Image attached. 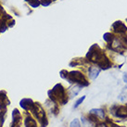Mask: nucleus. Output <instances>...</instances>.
<instances>
[{"label":"nucleus","instance_id":"7ed1b4c3","mask_svg":"<svg viewBox=\"0 0 127 127\" xmlns=\"http://www.w3.org/2000/svg\"><path fill=\"white\" fill-rule=\"evenodd\" d=\"M104 55L105 54L102 52L101 48L97 44H95L89 48V50L87 52L85 58H86V59H88L89 61L93 62V63H98Z\"/></svg>","mask_w":127,"mask_h":127},{"label":"nucleus","instance_id":"c85d7f7f","mask_svg":"<svg viewBox=\"0 0 127 127\" xmlns=\"http://www.w3.org/2000/svg\"><path fill=\"white\" fill-rule=\"evenodd\" d=\"M126 107H127V104H126Z\"/></svg>","mask_w":127,"mask_h":127},{"label":"nucleus","instance_id":"a211bd4d","mask_svg":"<svg viewBox=\"0 0 127 127\" xmlns=\"http://www.w3.org/2000/svg\"><path fill=\"white\" fill-rule=\"evenodd\" d=\"M59 75L62 79H65V80H68L69 79V71H67L66 70H62L59 72Z\"/></svg>","mask_w":127,"mask_h":127},{"label":"nucleus","instance_id":"6ab92c4d","mask_svg":"<svg viewBox=\"0 0 127 127\" xmlns=\"http://www.w3.org/2000/svg\"><path fill=\"white\" fill-rule=\"evenodd\" d=\"M85 96H83L82 98H80L78 99V100H77V101L75 102V104H74V106H73V108H78V107L80 106L81 104L84 102V100H85Z\"/></svg>","mask_w":127,"mask_h":127},{"label":"nucleus","instance_id":"ddd939ff","mask_svg":"<svg viewBox=\"0 0 127 127\" xmlns=\"http://www.w3.org/2000/svg\"><path fill=\"white\" fill-rule=\"evenodd\" d=\"M81 89H82V86L79 85H74L72 88H71V90H70V97L71 98H73V97H76L77 95L79 94V92L81 91Z\"/></svg>","mask_w":127,"mask_h":127},{"label":"nucleus","instance_id":"393cba45","mask_svg":"<svg viewBox=\"0 0 127 127\" xmlns=\"http://www.w3.org/2000/svg\"><path fill=\"white\" fill-rule=\"evenodd\" d=\"M122 65H123V64H121V65L119 66V69H121V68H122Z\"/></svg>","mask_w":127,"mask_h":127},{"label":"nucleus","instance_id":"9d476101","mask_svg":"<svg viewBox=\"0 0 127 127\" xmlns=\"http://www.w3.org/2000/svg\"><path fill=\"white\" fill-rule=\"evenodd\" d=\"M100 69L98 68V67H90L89 70H88V75H89V78L91 80H95L98 78V76L99 75L100 73Z\"/></svg>","mask_w":127,"mask_h":127},{"label":"nucleus","instance_id":"f3484780","mask_svg":"<svg viewBox=\"0 0 127 127\" xmlns=\"http://www.w3.org/2000/svg\"><path fill=\"white\" fill-rule=\"evenodd\" d=\"M88 120H89L90 122H92V123H98V117L93 114V113H90L88 114Z\"/></svg>","mask_w":127,"mask_h":127},{"label":"nucleus","instance_id":"f8f14e48","mask_svg":"<svg viewBox=\"0 0 127 127\" xmlns=\"http://www.w3.org/2000/svg\"><path fill=\"white\" fill-rule=\"evenodd\" d=\"M20 117H21V115H20V112L19 111V109L14 108V110H13V112H12V118H13V124H12V125L18 124Z\"/></svg>","mask_w":127,"mask_h":127},{"label":"nucleus","instance_id":"5701e85b","mask_svg":"<svg viewBox=\"0 0 127 127\" xmlns=\"http://www.w3.org/2000/svg\"><path fill=\"white\" fill-rule=\"evenodd\" d=\"M122 79H123V82L124 83H127V74L125 73V74H123V76H122Z\"/></svg>","mask_w":127,"mask_h":127},{"label":"nucleus","instance_id":"f03ea898","mask_svg":"<svg viewBox=\"0 0 127 127\" xmlns=\"http://www.w3.org/2000/svg\"><path fill=\"white\" fill-rule=\"evenodd\" d=\"M67 81L70 84L75 83L77 85H81L82 87L89 85V82H87V80L85 79V75L78 71H72L71 72H69V79Z\"/></svg>","mask_w":127,"mask_h":127},{"label":"nucleus","instance_id":"cd10ccee","mask_svg":"<svg viewBox=\"0 0 127 127\" xmlns=\"http://www.w3.org/2000/svg\"><path fill=\"white\" fill-rule=\"evenodd\" d=\"M126 22H127V19H126Z\"/></svg>","mask_w":127,"mask_h":127},{"label":"nucleus","instance_id":"2eb2a0df","mask_svg":"<svg viewBox=\"0 0 127 127\" xmlns=\"http://www.w3.org/2000/svg\"><path fill=\"white\" fill-rule=\"evenodd\" d=\"M103 39L104 41H106L108 44H110L114 39V35L111 33H106L103 34Z\"/></svg>","mask_w":127,"mask_h":127},{"label":"nucleus","instance_id":"dca6fc26","mask_svg":"<svg viewBox=\"0 0 127 127\" xmlns=\"http://www.w3.org/2000/svg\"><path fill=\"white\" fill-rule=\"evenodd\" d=\"M29 5L31 6L32 8L33 9H36L38 8L39 6L41 5V2H40V0H29Z\"/></svg>","mask_w":127,"mask_h":127},{"label":"nucleus","instance_id":"b1692460","mask_svg":"<svg viewBox=\"0 0 127 127\" xmlns=\"http://www.w3.org/2000/svg\"><path fill=\"white\" fill-rule=\"evenodd\" d=\"M105 119H106V122H108V123H111V122H112V121H111V120H110V119H109V118H105Z\"/></svg>","mask_w":127,"mask_h":127},{"label":"nucleus","instance_id":"20e7f679","mask_svg":"<svg viewBox=\"0 0 127 127\" xmlns=\"http://www.w3.org/2000/svg\"><path fill=\"white\" fill-rule=\"evenodd\" d=\"M110 113H112L115 117L126 119L127 118V107L126 106H116L113 105L110 108Z\"/></svg>","mask_w":127,"mask_h":127},{"label":"nucleus","instance_id":"4be33fe9","mask_svg":"<svg viewBox=\"0 0 127 127\" xmlns=\"http://www.w3.org/2000/svg\"><path fill=\"white\" fill-rule=\"evenodd\" d=\"M97 127H108V126H107V123H106V122H98Z\"/></svg>","mask_w":127,"mask_h":127},{"label":"nucleus","instance_id":"412c9836","mask_svg":"<svg viewBox=\"0 0 127 127\" xmlns=\"http://www.w3.org/2000/svg\"><path fill=\"white\" fill-rule=\"evenodd\" d=\"M40 2H41V5L43 7H47L51 4L52 0H40Z\"/></svg>","mask_w":127,"mask_h":127},{"label":"nucleus","instance_id":"6e6552de","mask_svg":"<svg viewBox=\"0 0 127 127\" xmlns=\"http://www.w3.org/2000/svg\"><path fill=\"white\" fill-rule=\"evenodd\" d=\"M20 105L24 110H32L34 103L31 98H22L20 102Z\"/></svg>","mask_w":127,"mask_h":127},{"label":"nucleus","instance_id":"a878e982","mask_svg":"<svg viewBox=\"0 0 127 127\" xmlns=\"http://www.w3.org/2000/svg\"><path fill=\"white\" fill-rule=\"evenodd\" d=\"M118 127H125V126H118Z\"/></svg>","mask_w":127,"mask_h":127},{"label":"nucleus","instance_id":"39448f33","mask_svg":"<svg viewBox=\"0 0 127 127\" xmlns=\"http://www.w3.org/2000/svg\"><path fill=\"white\" fill-rule=\"evenodd\" d=\"M31 111L35 115V117L39 120V122H41L44 118H46V112H45L43 107L39 103H34L33 109Z\"/></svg>","mask_w":127,"mask_h":127},{"label":"nucleus","instance_id":"4468645a","mask_svg":"<svg viewBox=\"0 0 127 127\" xmlns=\"http://www.w3.org/2000/svg\"><path fill=\"white\" fill-rule=\"evenodd\" d=\"M24 125H25V127H37L36 122H35L32 117H27L25 119Z\"/></svg>","mask_w":127,"mask_h":127},{"label":"nucleus","instance_id":"1a4fd4ad","mask_svg":"<svg viewBox=\"0 0 127 127\" xmlns=\"http://www.w3.org/2000/svg\"><path fill=\"white\" fill-rule=\"evenodd\" d=\"M9 100L7 97V93L5 91H1L0 92V110L1 109H6L7 105H9Z\"/></svg>","mask_w":127,"mask_h":127},{"label":"nucleus","instance_id":"9b49d317","mask_svg":"<svg viewBox=\"0 0 127 127\" xmlns=\"http://www.w3.org/2000/svg\"><path fill=\"white\" fill-rule=\"evenodd\" d=\"M90 113L95 114L97 117H98L101 120H103L104 118H105V112H104L103 109H101V108H92L90 110Z\"/></svg>","mask_w":127,"mask_h":127},{"label":"nucleus","instance_id":"aec40b11","mask_svg":"<svg viewBox=\"0 0 127 127\" xmlns=\"http://www.w3.org/2000/svg\"><path fill=\"white\" fill-rule=\"evenodd\" d=\"M70 127H81V124H80L79 120H78V119H74V120L71 122V125H70Z\"/></svg>","mask_w":127,"mask_h":127},{"label":"nucleus","instance_id":"bb28decb","mask_svg":"<svg viewBox=\"0 0 127 127\" xmlns=\"http://www.w3.org/2000/svg\"><path fill=\"white\" fill-rule=\"evenodd\" d=\"M52 1H56V0H52Z\"/></svg>","mask_w":127,"mask_h":127},{"label":"nucleus","instance_id":"0eeeda50","mask_svg":"<svg viewBox=\"0 0 127 127\" xmlns=\"http://www.w3.org/2000/svg\"><path fill=\"white\" fill-rule=\"evenodd\" d=\"M97 64H98V66L99 67L100 70H104V71H106V70H108L109 68H111V66H112L110 60L108 59V58L106 56V55H104Z\"/></svg>","mask_w":127,"mask_h":127},{"label":"nucleus","instance_id":"f257e3e1","mask_svg":"<svg viewBox=\"0 0 127 127\" xmlns=\"http://www.w3.org/2000/svg\"><path fill=\"white\" fill-rule=\"evenodd\" d=\"M47 94H48L49 98L51 99V101H53L54 103L59 102L62 105H65L69 100L68 97L66 96L65 89L60 84H57L51 90L48 91Z\"/></svg>","mask_w":127,"mask_h":127},{"label":"nucleus","instance_id":"423d86ee","mask_svg":"<svg viewBox=\"0 0 127 127\" xmlns=\"http://www.w3.org/2000/svg\"><path fill=\"white\" fill-rule=\"evenodd\" d=\"M112 29L114 33H119V34H123V33H127V27L125 24L123 23L121 20H117L112 24Z\"/></svg>","mask_w":127,"mask_h":127}]
</instances>
